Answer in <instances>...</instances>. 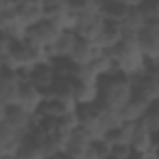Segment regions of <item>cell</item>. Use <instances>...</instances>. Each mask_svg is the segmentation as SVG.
Segmentation results:
<instances>
[{"instance_id":"25","label":"cell","mask_w":159,"mask_h":159,"mask_svg":"<svg viewBox=\"0 0 159 159\" xmlns=\"http://www.w3.org/2000/svg\"><path fill=\"white\" fill-rule=\"evenodd\" d=\"M92 148H94V150H96V153H98L99 157H103V159H107V157L111 155V144H109L105 139L94 140V142H92Z\"/></svg>"},{"instance_id":"2","label":"cell","mask_w":159,"mask_h":159,"mask_svg":"<svg viewBox=\"0 0 159 159\" xmlns=\"http://www.w3.org/2000/svg\"><path fill=\"white\" fill-rule=\"evenodd\" d=\"M131 84H133V99L144 105L159 103V73L146 71L139 77H133Z\"/></svg>"},{"instance_id":"17","label":"cell","mask_w":159,"mask_h":159,"mask_svg":"<svg viewBox=\"0 0 159 159\" xmlns=\"http://www.w3.org/2000/svg\"><path fill=\"white\" fill-rule=\"evenodd\" d=\"M148 107H152V105H144V103H140L137 99H131L127 105H124L118 111V116H120L122 124H139Z\"/></svg>"},{"instance_id":"24","label":"cell","mask_w":159,"mask_h":159,"mask_svg":"<svg viewBox=\"0 0 159 159\" xmlns=\"http://www.w3.org/2000/svg\"><path fill=\"white\" fill-rule=\"evenodd\" d=\"M131 146L127 144H116V146H111V157L114 159H127L131 155Z\"/></svg>"},{"instance_id":"31","label":"cell","mask_w":159,"mask_h":159,"mask_svg":"<svg viewBox=\"0 0 159 159\" xmlns=\"http://www.w3.org/2000/svg\"><path fill=\"white\" fill-rule=\"evenodd\" d=\"M2 67H4V64H2V60H0V71H2Z\"/></svg>"},{"instance_id":"28","label":"cell","mask_w":159,"mask_h":159,"mask_svg":"<svg viewBox=\"0 0 159 159\" xmlns=\"http://www.w3.org/2000/svg\"><path fill=\"white\" fill-rule=\"evenodd\" d=\"M4 116H6V105L0 103V124L4 122Z\"/></svg>"},{"instance_id":"9","label":"cell","mask_w":159,"mask_h":159,"mask_svg":"<svg viewBox=\"0 0 159 159\" xmlns=\"http://www.w3.org/2000/svg\"><path fill=\"white\" fill-rule=\"evenodd\" d=\"M45 99V94L39 92L36 86H32L30 83L21 84L19 86V96H17V107H21L25 112H28L30 116H36L41 103Z\"/></svg>"},{"instance_id":"19","label":"cell","mask_w":159,"mask_h":159,"mask_svg":"<svg viewBox=\"0 0 159 159\" xmlns=\"http://www.w3.org/2000/svg\"><path fill=\"white\" fill-rule=\"evenodd\" d=\"M73 94H75V79L58 77L47 96H54V98H60V99L73 101ZM73 103H75V101H73Z\"/></svg>"},{"instance_id":"6","label":"cell","mask_w":159,"mask_h":159,"mask_svg":"<svg viewBox=\"0 0 159 159\" xmlns=\"http://www.w3.org/2000/svg\"><path fill=\"white\" fill-rule=\"evenodd\" d=\"M124 38L125 36H124V28H122L120 23L105 21L103 26H101V32L94 39V47L101 52H107V51H112Z\"/></svg>"},{"instance_id":"21","label":"cell","mask_w":159,"mask_h":159,"mask_svg":"<svg viewBox=\"0 0 159 159\" xmlns=\"http://www.w3.org/2000/svg\"><path fill=\"white\" fill-rule=\"evenodd\" d=\"M137 10L144 17L146 23H159V2L157 0H139Z\"/></svg>"},{"instance_id":"29","label":"cell","mask_w":159,"mask_h":159,"mask_svg":"<svg viewBox=\"0 0 159 159\" xmlns=\"http://www.w3.org/2000/svg\"><path fill=\"white\" fill-rule=\"evenodd\" d=\"M43 159H64V153H52V155H45Z\"/></svg>"},{"instance_id":"32","label":"cell","mask_w":159,"mask_h":159,"mask_svg":"<svg viewBox=\"0 0 159 159\" xmlns=\"http://www.w3.org/2000/svg\"><path fill=\"white\" fill-rule=\"evenodd\" d=\"M64 159H71V157H67V155H64Z\"/></svg>"},{"instance_id":"26","label":"cell","mask_w":159,"mask_h":159,"mask_svg":"<svg viewBox=\"0 0 159 159\" xmlns=\"http://www.w3.org/2000/svg\"><path fill=\"white\" fill-rule=\"evenodd\" d=\"M10 38L2 32V30H0V60H2V56L8 52V49H10Z\"/></svg>"},{"instance_id":"22","label":"cell","mask_w":159,"mask_h":159,"mask_svg":"<svg viewBox=\"0 0 159 159\" xmlns=\"http://www.w3.org/2000/svg\"><path fill=\"white\" fill-rule=\"evenodd\" d=\"M98 118H99V122H101L105 133L111 131V129H114V127H118V125H122V120H120V116H118V111L103 109V107H99V105H98Z\"/></svg>"},{"instance_id":"11","label":"cell","mask_w":159,"mask_h":159,"mask_svg":"<svg viewBox=\"0 0 159 159\" xmlns=\"http://www.w3.org/2000/svg\"><path fill=\"white\" fill-rule=\"evenodd\" d=\"M98 52L99 51L94 47L92 41H86L83 38H77L75 39V45H73V49H71V52L67 56V60L71 64H75L77 67H84V66H88L98 56Z\"/></svg>"},{"instance_id":"14","label":"cell","mask_w":159,"mask_h":159,"mask_svg":"<svg viewBox=\"0 0 159 159\" xmlns=\"http://www.w3.org/2000/svg\"><path fill=\"white\" fill-rule=\"evenodd\" d=\"M133 2H122V0H109V2H101V15L105 21H112V23H124L129 10L133 8Z\"/></svg>"},{"instance_id":"10","label":"cell","mask_w":159,"mask_h":159,"mask_svg":"<svg viewBox=\"0 0 159 159\" xmlns=\"http://www.w3.org/2000/svg\"><path fill=\"white\" fill-rule=\"evenodd\" d=\"M77 109V105L73 101H67V99H60V98H54V96H45L38 114L39 116H45V118H62L64 114L67 112H73Z\"/></svg>"},{"instance_id":"5","label":"cell","mask_w":159,"mask_h":159,"mask_svg":"<svg viewBox=\"0 0 159 159\" xmlns=\"http://www.w3.org/2000/svg\"><path fill=\"white\" fill-rule=\"evenodd\" d=\"M13 8H15L17 21L25 28H30V26H34V25H38L39 21L45 19L43 0H23V2H15Z\"/></svg>"},{"instance_id":"23","label":"cell","mask_w":159,"mask_h":159,"mask_svg":"<svg viewBox=\"0 0 159 159\" xmlns=\"http://www.w3.org/2000/svg\"><path fill=\"white\" fill-rule=\"evenodd\" d=\"M56 124H58V131H62V133H71L73 129H77V127H79V120H77L75 111L64 114L62 118H58Z\"/></svg>"},{"instance_id":"30","label":"cell","mask_w":159,"mask_h":159,"mask_svg":"<svg viewBox=\"0 0 159 159\" xmlns=\"http://www.w3.org/2000/svg\"><path fill=\"white\" fill-rule=\"evenodd\" d=\"M127 159H146V157H144V155H139V153H131Z\"/></svg>"},{"instance_id":"4","label":"cell","mask_w":159,"mask_h":159,"mask_svg":"<svg viewBox=\"0 0 159 159\" xmlns=\"http://www.w3.org/2000/svg\"><path fill=\"white\" fill-rule=\"evenodd\" d=\"M60 32H62V30H60L52 21L43 19V21H39L38 25L26 28V38H25V39H26L30 45L38 47V49H47V47L58 38Z\"/></svg>"},{"instance_id":"3","label":"cell","mask_w":159,"mask_h":159,"mask_svg":"<svg viewBox=\"0 0 159 159\" xmlns=\"http://www.w3.org/2000/svg\"><path fill=\"white\" fill-rule=\"evenodd\" d=\"M133 39L148 62L159 60V23H146L135 32Z\"/></svg>"},{"instance_id":"16","label":"cell","mask_w":159,"mask_h":159,"mask_svg":"<svg viewBox=\"0 0 159 159\" xmlns=\"http://www.w3.org/2000/svg\"><path fill=\"white\" fill-rule=\"evenodd\" d=\"M98 99H99V88H98V84L75 81L73 101H75L77 107H81V105H96Z\"/></svg>"},{"instance_id":"7","label":"cell","mask_w":159,"mask_h":159,"mask_svg":"<svg viewBox=\"0 0 159 159\" xmlns=\"http://www.w3.org/2000/svg\"><path fill=\"white\" fill-rule=\"evenodd\" d=\"M4 124L17 135L25 137L32 125H34V116H30L28 112H25L21 107L17 105H8L6 107V116H4Z\"/></svg>"},{"instance_id":"13","label":"cell","mask_w":159,"mask_h":159,"mask_svg":"<svg viewBox=\"0 0 159 159\" xmlns=\"http://www.w3.org/2000/svg\"><path fill=\"white\" fill-rule=\"evenodd\" d=\"M75 39H77V36H75V32H60L58 34V38L45 49V52H47V56H49V60H56V58H67L69 56V52H71V49H73V45H75Z\"/></svg>"},{"instance_id":"34","label":"cell","mask_w":159,"mask_h":159,"mask_svg":"<svg viewBox=\"0 0 159 159\" xmlns=\"http://www.w3.org/2000/svg\"><path fill=\"white\" fill-rule=\"evenodd\" d=\"M107 159H114V157H111V155H109V157H107Z\"/></svg>"},{"instance_id":"12","label":"cell","mask_w":159,"mask_h":159,"mask_svg":"<svg viewBox=\"0 0 159 159\" xmlns=\"http://www.w3.org/2000/svg\"><path fill=\"white\" fill-rule=\"evenodd\" d=\"M56 73L51 66V62L47 64H38L36 67H32V73H30V84L36 86L39 92H43L45 96L49 94V90L52 88L54 81H56Z\"/></svg>"},{"instance_id":"15","label":"cell","mask_w":159,"mask_h":159,"mask_svg":"<svg viewBox=\"0 0 159 159\" xmlns=\"http://www.w3.org/2000/svg\"><path fill=\"white\" fill-rule=\"evenodd\" d=\"M157 144V139L155 135H152L148 129H144L140 124H135V131H133V139H131V152L133 153H139V155H146L148 150Z\"/></svg>"},{"instance_id":"20","label":"cell","mask_w":159,"mask_h":159,"mask_svg":"<svg viewBox=\"0 0 159 159\" xmlns=\"http://www.w3.org/2000/svg\"><path fill=\"white\" fill-rule=\"evenodd\" d=\"M139 124L144 129H148L152 135H157L159 133V103H153L152 107H148Z\"/></svg>"},{"instance_id":"27","label":"cell","mask_w":159,"mask_h":159,"mask_svg":"<svg viewBox=\"0 0 159 159\" xmlns=\"http://www.w3.org/2000/svg\"><path fill=\"white\" fill-rule=\"evenodd\" d=\"M81 159H103V157H99V155L96 153V150L90 146V148H88V150H86V152L81 155Z\"/></svg>"},{"instance_id":"33","label":"cell","mask_w":159,"mask_h":159,"mask_svg":"<svg viewBox=\"0 0 159 159\" xmlns=\"http://www.w3.org/2000/svg\"><path fill=\"white\" fill-rule=\"evenodd\" d=\"M6 159H17V157H6Z\"/></svg>"},{"instance_id":"18","label":"cell","mask_w":159,"mask_h":159,"mask_svg":"<svg viewBox=\"0 0 159 159\" xmlns=\"http://www.w3.org/2000/svg\"><path fill=\"white\" fill-rule=\"evenodd\" d=\"M133 131H135V124H122L111 131H107L103 135V139L111 144V146H116V144H131V139H133Z\"/></svg>"},{"instance_id":"1","label":"cell","mask_w":159,"mask_h":159,"mask_svg":"<svg viewBox=\"0 0 159 159\" xmlns=\"http://www.w3.org/2000/svg\"><path fill=\"white\" fill-rule=\"evenodd\" d=\"M99 88V99L98 105L111 111H120L124 105H127L133 99V84L131 79L122 73L105 75L98 81Z\"/></svg>"},{"instance_id":"8","label":"cell","mask_w":159,"mask_h":159,"mask_svg":"<svg viewBox=\"0 0 159 159\" xmlns=\"http://www.w3.org/2000/svg\"><path fill=\"white\" fill-rule=\"evenodd\" d=\"M92 137L88 135V131L84 127L79 125L77 129H73L69 135H67V142H66V150H64V155L71 157V159H81V155L92 146Z\"/></svg>"}]
</instances>
